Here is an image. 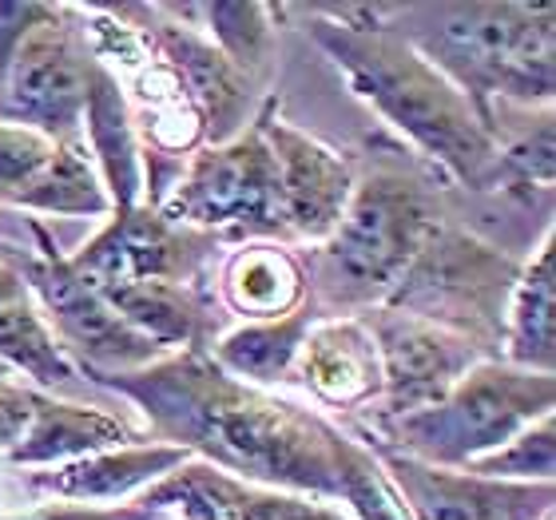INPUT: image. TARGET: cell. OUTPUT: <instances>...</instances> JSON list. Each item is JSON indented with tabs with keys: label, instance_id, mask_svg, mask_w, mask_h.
Wrapping results in <instances>:
<instances>
[{
	"label": "cell",
	"instance_id": "obj_1",
	"mask_svg": "<svg viewBox=\"0 0 556 520\" xmlns=\"http://www.w3.org/2000/svg\"><path fill=\"white\" fill-rule=\"evenodd\" d=\"M96 382L139 402L155 437L203 453L227 477L342 500V449L350 437L299 405L235 382L203 346H187L131 373H96Z\"/></svg>",
	"mask_w": 556,
	"mask_h": 520
},
{
	"label": "cell",
	"instance_id": "obj_2",
	"mask_svg": "<svg viewBox=\"0 0 556 520\" xmlns=\"http://www.w3.org/2000/svg\"><path fill=\"white\" fill-rule=\"evenodd\" d=\"M338 9V21H314V40L334 56L346 84L421 151V160L473 191L501 187V148L473 104L417 48L374 21L370 9Z\"/></svg>",
	"mask_w": 556,
	"mask_h": 520
},
{
	"label": "cell",
	"instance_id": "obj_3",
	"mask_svg": "<svg viewBox=\"0 0 556 520\" xmlns=\"http://www.w3.org/2000/svg\"><path fill=\"white\" fill-rule=\"evenodd\" d=\"M390 12L409 24L397 36L462 88L485 128L501 107H548L553 100V4H414Z\"/></svg>",
	"mask_w": 556,
	"mask_h": 520
},
{
	"label": "cell",
	"instance_id": "obj_4",
	"mask_svg": "<svg viewBox=\"0 0 556 520\" xmlns=\"http://www.w3.org/2000/svg\"><path fill=\"white\" fill-rule=\"evenodd\" d=\"M438 219V199L429 183L406 167L390 163L354 179L342 219L314 246L302 270L314 318H358L378 310L426 246Z\"/></svg>",
	"mask_w": 556,
	"mask_h": 520
},
{
	"label": "cell",
	"instance_id": "obj_5",
	"mask_svg": "<svg viewBox=\"0 0 556 520\" xmlns=\"http://www.w3.org/2000/svg\"><path fill=\"white\" fill-rule=\"evenodd\" d=\"M545 414H553V373L489 358L477 362L438 405L382 421L390 437L382 449L441 469H465L477 457L505 449Z\"/></svg>",
	"mask_w": 556,
	"mask_h": 520
},
{
	"label": "cell",
	"instance_id": "obj_6",
	"mask_svg": "<svg viewBox=\"0 0 556 520\" xmlns=\"http://www.w3.org/2000/svg\"><path fill=\"white\" fill-rule=\"evenodd\" d=\"M96 64L68 9L0 4V124L76 139Z\"/></svg>",
	"mask_w": 556,
	"mask_h": 520
},
{
	"label": "cell",
	"instance_id": "obj_7",
	"mask_svg": "<svg viewBox=\"0 0 556 520\" xmlns=\"http://www.w3.org/2000/svg\"><path fill=\"white\" fill-rule=\"evenodd\" d=\"M517 278H521V266L509 255L438 219L426 246L417 251V258L382 306L445 326L453 334L477 342L489 358H497Z\"/></svg>",
	"mask_w": 556,
	"mask_h": 520
},
{
	"label": "cell",
	"instance_id": "obj_8",
	"mask_svg": "<svg viewBox=\"0 0 556 520\" xmlns=\"http://www.w3.org/2000/svg\"><path fill=\"white\" fill-rule=\"evenodd\" d=\"M155 211L211 239H290L263 116L243 136L191 155L175 191Z\"/></svg>",
	"mask_w": 556,
	"mask_h": 520
},
{
	"label": "cell",
	"instance_id": "obj_9",
	"mask_svg": "<svg viewBox=\"0 0 556 520\" xmlns=\"http://www.w3.org/2000/svg\"><path fill=\"white\" fill-rule=\"evenodd\" d=\"M28 231L36 243L12 246V255H4V266L16 270L28 294L40 302L45 322L56 326V342L80 350L92 373H131L167 358L108 306L104 294H96L84 278L72 275L68 258L52 246L40 223H28Z\"/></svg>",
	"mask_w": 556,
	"mask_h": 520
},
{
	"label": "cell",
	"instance_id": "obj_10",
	"mask_svg": "<svg viewBox=\"0 0 556 520\" xmlns=\"http://www.w3.org/2000/svg\"><path fill=\"white\" fill-rule=\"evenodd\" d=\"M358 318L370 330L382 362V421L438 405L477 362H489L477 342L414 314L378 306Z\"/></svg>",
	"mask_w": 556,
	"mask_h": 520
},
{
	"label": "cell",
	"instance_id": "obj_11",
	"mask_svg": "<svg viewBox=\"0 0 556 520\" xmlns=\"http://www.w3.org/2000/svg\"><path fill=\"white\" fill-rule=\"evenodd\" d=\"M211 246H215L211 234L163 219L155 207H131L116 211V219L80 255H72L68 266L96 294L143 287V282L184 287L199 270V263L211 255Z\"/></svg>",
	"mask_w": 556,
	"mask_h": 520
},
{
	"label": "cell",
	"instance_id": "obj_12",
	"mask_svg": "<svg viewBox=\"0 0 556 520\" xmlns=\"http://www.w3.org/2000/svg\"><path fill=\"white\" fill-rule=\"evenodd\" d=\"M382 473L406 505L409 520H536L553 512V481H489L465 469L414 461L406 453L382 449Z\"/></svg>",
	"mask_w": 556,
	"mask_h": 520
},
{
	"label": "cell",
	"instance_id": "obj_13",
	"mask_svg": "<svg viewBox=\"0 0 556 520\" xmlns=\"http://www.w3.org/2000/svg\"><path fill=\"white\" fill-rule=\"evenodd\" d=\"M124 437L128 429L119 417L21 390L0 366V453L12 465H68L124 445Z\"/></svg>",
	"mask_w": 556,
	"mask_h": 520
},
{
	"label": "cell",
	"instance_id": "obj_14",
	"mask_svg": "<svg viewBox=\"0 0 556 520\" xmlns=\"http://www.w3.org/2000/svg\"><path fill=\"white\" fill-rule=\"evenodd\" d=\"M263 131L275 155L287 234L318 246L342 219L350 191H354V175L342 155L323 148L318 139L287 128L282 119L270 116V107L263 112Z\"/></svg>",
	"mask_w": 556,
	"mask_h": 520
},
{
	"label": "cell",
	"instance_id": "obj_15",
	"mask_svg": "<svg viewBox=\"0 0 556 520\" xmlns=\"http://www.w3.org/2000/svg\"><path fill=\"white\" fill-rule=\"evenodd\" d=\"M139 16H148V24H139V28L155 45L163 64L175 72V80L184 84L187 100L195 104L199 119H203V131L215 143L239 136L247 119V100H251V76H243L195 28L160 21L155 9H139Z\"/></svg>",
	"mask_w": 556,
	"mask_h": 520
},
{
	"label": "cell",
	"instance_id": "obj_16",
	"mask_svg": "<svg viewBox=\"0 0 556 520\" xmlns=\"http://www.w3.org/2000/svg\"><path fill=\"white\" fill-rule=\"evenodd\" d=\"M299 378L318 402L350 409L382 393V362L362 318H326L306 330Z\"/></svg>",
	"mask_w": 556,
	"mask_h": 520
},
{
	"label": "cell",
	"instance_id": "obj_17",
	"mask_svg": "<svg viewBox=\"0 0 556 520\" xmlns=\"http://www.w3.org/2000/svg\"><path fill=\"white\" fill-rule=\"evenodd\" d=\"M191 453L179 445H128V449H104L88 453L80 461L56 465L52 473L33 477L36 489L56 493L72 500H108V497H128L131 489L143 481L184 469Z\"/></svg>",
	"mask_w": 556,
	"mask_h": 520
},
{
	"label": "cell",
	"instance_id": "obj_18",
	"mask_svg": "<svg viewBox=\"0 0 556 520\" xmlns=\"http://www.w3.org/2000/svg\"><path fill=\"white\" fill-rule=\"evenodd\" d=\"M0 362H4V370L16 366L48 390H64L76 378L68 354L56 342L52 326L45 322L36 299L28 294L21 275L4 263H0Z\"/></svg>",
	"mask_w": 556,
	"mask_h": 520
},
{
	"label": "cell",
	"instance_id": "obj_19",
	"mask_svg": "<svg viewBox=\"0 0 556 520\" xmlns=\"http://www.w3.org/2000/svg\"><path fill=\"white\" fill-rule=\"evenodd\" d=\"M163 485L187 497L207 520H342V512L299 497H278L275 489L247 485L239 477L215 473L211 465H187L163 477Z\"/></svg>",
	"mask_w": 556,
	"mask_h": 520
},
{
	"label": "cell",
	"instance_id": "obj_20",
	"mask_svg": "<svg viewBox=\"0 0 556 520\" xmlns=\"http://www.w3.org/2000/svg\"><path fill=\"white\" fill-rule=\"evenodd\" d=\"M318 322L314 310L302 302L299 310L282 314V318H267V322H247L231 334H223L215 342V366L223 373H231L235 382H255V385H275L290 382L299 373V354L306 342V330Z\"/></svg>",
	"mask_w": 556,
	"mask_h": 520
},
{
	"label": "cell",
	"instance_id": "obj_21",
	"mask_svg": "<svg viewBox=\"0 0 556 520\" xmlns=\"http://www.w3.org/2000/svg\"><path fill=\"white\" fill-rule=\"evenodd\" d=\"M84 128L92 139V160L100 163L108 187H112V199H116V211L139 207V143H136V124H131V112L119 96L116 76L96 64L92 76V92H88V107H84Z\"/></svg>",
	"mask_w": 556,
	"mask_h": 520
},
{
	"label": "cell",
	"instance_id": "obj_22",
	"mask_svg": "<svg viewBox=\"0 0 556 520\" xmlns=\"http://www.w3.org/2000/svg\"><path fill=\"white\" fill-rule=\"evenodd\" d=\"M501 342H505L501 362L517 370L553 373V234H545L536 258L525 266L513 287Z\"/></svg>",
	"mask_w": 556,
	"mask_h": 520
},
{
	"label": "cell",
	"instance_id": "obj_23",
	"mask_svg": "<svg viewBox=\"0 0 556 520\" xmlns=\"http://www.w3.org/2000/svg\"><path fill=\"white\" fill-rule=\"evenodd\" d=\"M223 294L251 322H267V318L299 310L306 302V282H302V266L294 255L278 246H247L227 266Z\"/></svg>",
	"mask_w": 556,
	"mask_h": 520
},
{
	"label": "cell",
	"instance_id": "obj_24",
	"mask_svg": "<svg viewBox=\"0 0 556 520\" xmlns=\"http://www.w3.org/2000/svg\"><path fill=\"white\" fill-rule=\"evenodd\" d=\"M104 302L124 318V322L143 334L155 350H187L199 346V330H203V310H199L195 294L175 282H143V287L112 290Z\"/></svg>",
	"mask_w": 556,
	"mask_h": 520
},
{
	"label": "cell",
	"instance_id": "obj_25",
	"mask_svg": "<svg viewBox=\"0 0 556 520\" xmlns=\"http://www.w3.org/2000/svg\"><path fill=\"white\" fill-rule=\"evenodd\" d=\"M199 12L211 21V33H215L211 45L243 76L255 80L258 72H267L270 48H275V28H270L275 9L267 4H203Z\"/></svg>",
	"mask_w": 556,
	"mask_h": 520
},
{
	"label": "cell",
	"instance_id": "obj_26",
	"mask_svg": "<svg viewBox=\"0 0 556 520\" xmlns=\"http://www.w3.org/2000/svg\"><path fill=\"white\" fill-rule=\"evenodd\" d=\"M60 139H48L33 128L0 124V203L24 207L36 183L45 179Z\"/></svg>",
	"mask_w": 556,
	"mask_h": 520
},
{
	"label": "cell",
	"instance_id": "obj_27",
	"mask_svg": "<svg viewBox=\"0 0 556 520\" xmlns=\"http://www.w3.org/2000/svg\"><path fill=\"white\" fill-rule=\"evenodd\" d=\"M465 473L489 477V481H521V485L553 481V414H545L525 433H517L505 449L465 465Z\"/></svg>",
	"mask_w": 556,
	"mask_h": 520
},
{
	"label": "cell",
	"instance_id": "obj_28",
	"mask_svg": "<svg viewBox=\"0 0 556 520\" xmlns=\"http://www.w3.org/2000/svg\"><path fill=\"white\" fill-rule=\"evenodd\" d=\"M160 509L151 505H119V509H45L40 520H155Z\"/></svg>",
	"mask_w": 556,
	"mask_h": 520
},
{
	"label": "cell",
	"instance_id": "obj_29",
	"mask_svg": "<svg viewBox=\"0 0 556 520\" xmlns=\"http://www.w3.org/2000/svg\"><path fill=\"white\" fill-rule=\"evenodd\" d=\"M0 520H4V512H0Z\"/></svg>",
	"mask_w": 556,
	"mask_h": 520
}]
</instances>
